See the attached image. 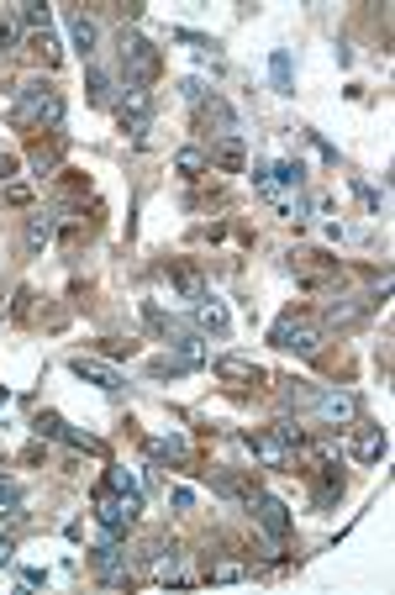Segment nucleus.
I'll return each instance as SVG.
<instances>
[{
  "label": "nucleus",
  "instance_id": "obj_9",
  "mask_svg": "<svg viewBox=\"0 0 395 595\" xmlns=\"http://www.w3.org/2000/svg\"><path fill=\"white\" fill-rule=\"evenodd\" d=\"M311 412H317V421H327V427H348V421H358V395H353V390H317Z\"/></svg>",
  "mask_w": 395,
  "mask_h": 595
},
{
  "label": "nucleus",
  "instance_id": "obj_24",
  "mask_svg": "<svg viewBox=\"0 0 395 595\" xmlns=\"http://www.w3.org/2000/svg\"><path fill=\"white\" fill-rule=\"evenodd\" d=\"M16 21H21V27H32V32H48V5H37V0H27V5L16 11Z\"/></svg>",
  "mask_w": 395,
  "mask_h": 595
},
{
  "label": "nucleus",
  "instance_id": "obj_3",
  "mask_svg": "<svg viewBox=\"0 0 395 595\" xmlns=\"http://www.w3.org/2000/svg\"><path fill=\"white\" fill-rule=\"evenodd\" d=\"M16 117H21V126H48V132H58V121H63V95L32 79V85H21Z\"/></svg>",
  "mask_w": 395,
  "mask_h": 595
},
{
  "label": "nucleus",
  "instance_id": "obj_31",
  "mask_svg": "<svg viewBox=\"0 0 395 595\" xmlns=\"http://www.w3.org/2000/svg\"><path fill=\"white\" fill-rule=\"evenodd\" d=\"M37 432H43V437H63V417H53V412L37 417Z\"/></svg>",
  "mask_w": 395,
  "mask_h": 595
},
{
  "label": "nucleus",
  "instance_id": "obj_23",
  "mask_svg": "<svg viewBox=\"0 0 395 595\" xmlns=\"http://www.w3.org/2000/svg\"><path fill=\"white\" fill-rule=\"evenodd\" d=\"M111 90H116V79L106 74V69L90 63V101H95V106H111Z\"/></svg>",
  "mask_w": 395,
  "mask_h": 595
},
{
  "label": "nucleus",
  "instance_id": "obj_16",
  "mask_svg": "<svg viewBox=\"0 0 395 595\" xmlns=\"http://www.w3.org/2000/svg\"><path fill=\"white\" fill-rule=\"evenodd\" d=\"M53 238H58V216L53 211H32V222H27V253H43Z\"/></svg>",
  "mask_w": 395,
  "mask_h": 595
},
{
  "label": "nucleus",
  "instance_id": "obj_29",
  "mask_svg": "<svg viewBox=\"0 0 395 595\" xmlns=\"http://www.w3.org/2000/svg\"><path fill=\"white\" fill-rule=\"evenodd\" d=\"M16 37H21V21H16V16H0V48H11Z\"/></svg>",
  "mask_w": 395,
  "mask_h": 595
},
{
  "label": "nucleus",
  "instance_id": "obj_6",
  "mask_svg": "<svg viewBox=\"0 0 395 595\" xmlns=\"http://www.w3.org/2000/svg\"><path fill=\"white\" fill-rule=\"evenodd\" d=\"M90 569H95V580L111 585V591H127V585H132V564H127L121 548H111V537H106L101 548H90Z\"/></svg>",
  "mask_w": 395,
  "mask_h": 595
},
{
  "label": "nucleus",
  "instance_id": "obj_32",
  "mask_svg": "<svg viewBox=\"0 0 395 595\" xmlns=\"http://www.w3.org/2000/svg\"><path fill=\"white\" fill-rule=\"evenodd\" d=\"M179 95H185V101H195V106H201V101H206V85H201V79H185V85H179Z\"/></svg>",
  "mask_w": 395,
  "mask_h": 595
},
{
  "label": "nucleus",
  "instance_id": "obj_35",
  "mask_svg": "<svg viewBox=\"0 0 395 595\" xmlns=\"http://www.w3.org/2000/svg\"><path fill=\"white\" fill-rule=\"evenodd\" d=\"M16 175V159H5V153H0V179H11Z\"/></svg>",
  "mask_w": 395,
  "mask_h": 595
},
{
  "label": "nucleus",
  "instance_id": "obj_4",
  "mask_svg": "<svg viewBox=\"0 0 395 595\" xmlns=\"http://www.w3.org/2000/svg\"><path fill=\"white\" fill-rule=\"evenodd\" d=\"M248 511H253L259 533L269 537V558H280V553H284V537H290V522H295V517H290V506H284L280 495H264V490H259Z\"/></svg>",
  "mask_w": 395,
  "mask_h": 595
},
{
  "label": "nucleus",
  "instance_id": "obj_1",
  "mask_svg": "<svg viewBox=\"0 0 395 595\" xmlns=\"http://www.w3.org/2000/svg\"><path fill=\"white\" fill-rule=\"evenodd\" d=\"M116 59H121V74H127V85H153L159 79V48L143 37V32H121V43H116Z\"/></svg>",
  "mask_w": 395,
  "mask_h": 595
},
{
  "label": "nucleus",
  "instance_id": "obj_20",
  "mask_svg": "<svg viewBox=\"0 0 395 595\" xmlns=\"http://www.w3.org/2000/svg\"><path fill=\"white\" fill-rule=\"evenodd\" d=\"M148 453H153L159 464H190V443H185V437H153Z\"/></svg>",
  "mask_w": 395,
  "mask_h": 595
},
{
  "label": "nucleus",
  "instance_id": "obj_18",
  "mask_svg": "<svg viewBox=\"0 0 395 595\" xmlns=\"http://www.w3.org/2000/svg\"><path fill=\"white\" fill-rule=\"evenodd\" d=\"M69 32H74V48L90 59V53H95V43H101V27H95V16L74 11V16H69Z\"/></svg>",
  "mask_w": 395,
  "mask_h": 595
},
{
  "label": "nucleus",
  "instance_id": "obj_7",
  "mask_svg": "<svg viewBox=\"0 0 395 595\" xmlns=\"http://www.w3.org/2000/svg\"><path fill=\"white\" fill-rule=\"evenodd\" d=\"M243 443H248V453L259 459V469H284V464H290V443H284L280 432H269V427L243 432Z\"/></svg>",
  "mask_w": 395,
  "mask_h": 595
},
{
  "label": "nucleus",
  "instance_id": "obj_30",
  "mask_svg": "<svg viewBox=\"0 0 395 595\" xmlns=\"http://www.w3.org/2000/svg\"><path fill=\"white\" fill-rule=\"evenodd\" d=\"M174 511H190V506H195V490H190V485H174Z\"/></svg>",
  "mask_w": 395,
  "mask_h": 595
},
{
  "label": "nucleus",
  "instance_id": "obj_34",
  "mask_svg": "<svg viewBox=\"0 0 395 595\" xmlns=\"http://www.w3.org/2000/svg\"><path fill=\"white\" fill-rule=\"evenodd\" d=\"M11 558H16V548H11V537H0V569H5Z\"/></svg>",
  "mask_w": 395,
  "mask_h": 595
},
{
  "label": "nucleus",
  "instance_id": "obj_14",
  "mask_svg": "<svg viewBox=\"0 0 395 595\" xmlns=\"http://www.w3.org/2000/svg\"><path fill=\"white\" fill-rule=\"evenodd\" d=\"M211 369H217V379H232V385H259L264 379V369L253 358H237V354H222Z\"/></svg>",
  "mask_w": 395,
  "mask_h": 595
},
{
  "label": "nucleus",
  "instance_id": "obj_21",
  "mask_svg": "<svg viewBox=\"0 0 395 595\" xmlns=\"http://www.w3.org/2000/svg\"><path fill=\"white\" fill-rule=\"evenodd\" d=\"M174 169H179L185 179H195V175H206V169H211V159H206L201 148H179V153H174Z\"/></svg>",
  "mask_w": 395,
  "mask_h": 595
},
{
  "label": "nucleus",
  "instance_id": "obj_13",
  "mask_svg": "<svg viewBox=\"0 0 395 595\" xmlns=\"http://www.w3.org/2000/svg\"><path fill=\"white\" fill-rule=\"evenodd\" d=\"M253 569L243 558H226V553H206V585H243Z\"/></svg>",
  "mask_w": 395,
  "mask_h": 595
},
{
  "label": "nucleus",
  "instance_id": "obj_33",
  "mask_svg": "<svg viewBox=\"0 0 395 595\" xmlns=\"http://www.w3.org/2000/svg\"><path fill=\"white\" fill-rule=\"evenodd\" d=\"M5 200H11V206H27V200H32V190H27V184H11V190H5Z\"/></svg>",
  "mask_w": 395,
  "mask_h": 595
},
{
  "label": "nucleus",
  "instance_id": "obj_11",
  "mask_svg": "<svg viewBox=\"0 0 395 595\" xmlns=\"http://www.w3.org/2000/svg\"><path fill=\"white\" fill-rule=\"evenodd\" d=\"M69 369H74L79 379H90L95 390H121V385H127L111 363H101V358H90V354H74V358H69Z\"/></svg>",
  "mask_w": 395,
  "mask_h": 595
},
{
  "label": "nucleus",
  "instance_id": "obj_22",
  "mask_svg": "<svg viewBox=\"0 0 395 595\" xmlns=\"http://www.w3.org/2000/svg\"><path fill=\"white\" fill-rule=\"evenodd\" d=\"M58 159H63V137H53L48 148H32V169H37V179H43V175H53V169H58Z\"/></svg>",
  "mask_w": 395,
  "mask_h": 595
},
{
  "label": "nucleus",
  "instance_id": "obj_19",
  "mask_svg": "<svg viewBox=\"0 0 395 595\" xmlns=\"http://www.w3.org/2000/svg\"><path fill=\"white\" fill-rule=\"evenodd\" d=\"M211 164H217V169H226V175H237V169L248 164V153H243V137H222V143L211 148Z\"/></svg>",
  "mask_w": 395,
  "mask_h": 595
},
{
  "label": "nucleus",
  "instance_id": "obj_25",
  "mask_svg": "<svg viewBox=\"0 0 395 595\" xmlns=\"http://www.w3.org/2000/svg\"><path fill=\"white\" fill-rule=\"evenodd\" d=\"M0 517H5V522L21 517V490H16V479H0Z\"/></svg>",
  "mask_w": 395,
  "mask_h": 595
},
{
  "label": "nucleus",
  "instance_id": "obj_26",
  "mask_svg": "<svg viewBox=\"0 0 395 595\" xmlns=\"http://www.w3.org/2000/svg\"><path fill=\"white\" fill-rule=\"evenodd\" d=\"M37 53H43V63H48V69H58V63H63V53H58V37H53V32H37Z\"/></svg>",
  "mask_w": 395,
  "mask_h": 595
},
{
  "label": "nucleus",
  "instance_id": "obj_12",
  "mask_svg": "<svg viewBox=\"0 0 395 595\" xmlns=\"http://www.w3.org/2000/svg\"><path fill=\"white\" fill-rule=\"evenodd\" d=\"M374 311V300L369 296H342L327 306V316H322V327H353V322H364Z\"/></svg>",
  "mask_w": 395,
  "mask_h": 595
},
{
  "label": "nucleus",
  "instance_id": "obj_10",
  "mask_svg": "<svg viewBox=\"0 0 395 595\" xmlns=\"http://www.w3.org/2000/svg\"><path fill=\"white\" fill-rule=\"evenodd\" d=\"M385 448H391V437H385L380 421H353V453H358V464H380Z\"/></svg>",
  "mask_w": 395,
  "mask_h": 595
},
{
  "label": "nucleus",
  "instance_id": "obj_27",
  "mask_svg": "<svg viewBox=\"0 0 395 595\" xmlns=\"http://www.w3.org/2000/svg\"><path fill=\"white\" fill-rule=\"evenodd\" d=\"M106 490H121V495H137V479H132V469H111V475H106Z\"/></svg>",
  "mask_w": 395,
  "mask_h": 595
},
{
  "label": "nucleus",
  "instance_id": "obj_8",
  "mask_svg": "<svg viewBox=\"0 0 395 595\" xmlns=\"http://www.w3.org/2000/svg\"><path fill=\"white\" fill-rule=\"evenodd\" d=\"M116 121L127 126V132H148V121H153V90H143V85H127V95L116 101Z\"/></svg>",
  "mask_w": 395,
  "mask_h": 595
},
{
  "label": "nucleus",
  "instance_id": "obj_2",
  "mask_svg": "<svg viewBox=\"0 0 395 595\" xmlns=\"http://www.w3.org/2000/svg\"><path fill=\"white\" fill-rule=\"evenodd\" d=\"M322 322H306L300 311H284L280 322H275V332H269V343L284 348V354H300V358H317L322 354Z\"/></svg>",
  "mask_w": 395,
  "mask_h": 595
},
{
  "label": "nucleus",
  "instance_id": "obj_28",
  "mask_svg": "<svg viewBox=\"0 0 395 595\" xmlns=\"http://www.w3.org/2000/svg\"><path fill=\"white\" fill-rule=\"evenodd\" d=\"M269 69H275V85H280L284 95H290V59H284V48L275 53V59H269Z\"/></svg>",
  "mask_w": 395,
  "mask_h": 595
},
{
  "label": "nucleus",
  "instance_id": "obj_5",
  "mask_svg": "<svg viewBox=\"0 0 395 595\" xmlns=\"http://www.w3.org/2000/svg\"><path fill=\"white\" fill-rule=\"evenodd\" d=\"M137 511H143V490L137 495H121V490H101L95 495V522L106 527V537H121L137 522Z\"/></svg>",
  "mask_w": 395,
  "mask_h": 595
},
{
  "label": "nucleus",
  "instance_id": "obj_15",
  "mask_svg": "<svg viewBox=\"0 0 395 595\" xmlns=\"http://www.w3.org/2000/svg\"><path fill=\"white\" fill-rule=\"evenodd\" d=\"M143 316H148V327H153L159 338H174V343H185V338H195L190 327H179V322H174V316H169V311H164V306H159V300H143Z\"/></svg>",
  "mask_w": 395,
  "mask_h": 595
},
{
  "label": "nucleus",
  "instance_id": "obj_17",
  "mask_svg": "<svg viewBox=\"0 0 395 595\" xmlns=\"http://www.w3.org/2000/svg\"><path fill=\"white\" fill-rule=\"evenodd\" d=\"M195 327H201V332H226L232 316H226V306L217 296H206V300H195Z\"/></svg>",
  "mask_w": 395,
  "mask_h": 595
}]
</instances>
